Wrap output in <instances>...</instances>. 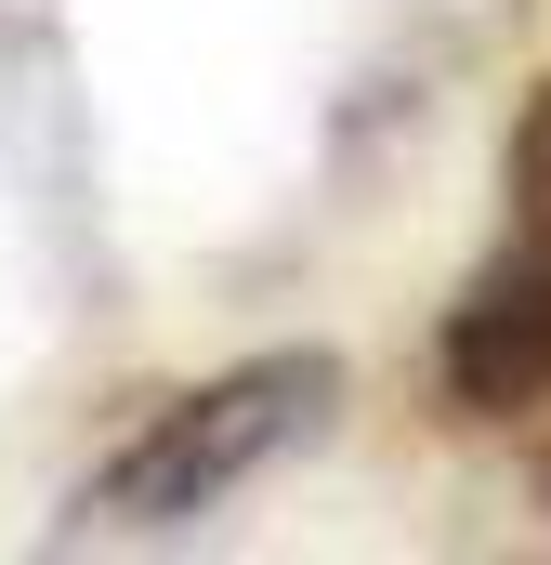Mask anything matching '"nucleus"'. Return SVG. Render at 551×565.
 <instances>
[{"mask_svg":"<svg viewBox=\"0 0 551 565\" xmlns=\"http://www.w3.org/2000/svg\"><path fill=\"white\" fill-rule=\"evenodd\" d=\"M328 408H342V355H315V342L237 355V369L158 395V408L66 487L53 540H66V553H93V540H184V526H210L237 487H263L289 447H315Z\"/></svg>","mask_w":551,"mask_h":565,"instance_id":"obj_1","label":"nucleus"},{"mask_svg":"<svg viewBox=\"0 0 551 565\" xmlns=\"http://www.w3.org/2000/svg\"><path fill=\"white\" fill-rule=\"evenodd\" d=\"M433 395L460 422H526L551 408V79L512 106L499 145V224L433 329Z\"/></svg>","mask_w":551,"mask_h":565,"instance_id":"obj_2","label":"nucleus"}]
</instances>
